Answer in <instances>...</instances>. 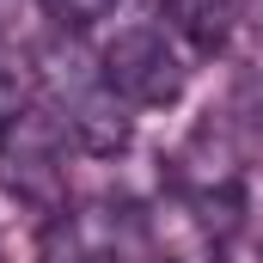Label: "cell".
Returning a JSON list of instances; mask_svg holds the SVG:
<instances>
[{
    "label": "cell",
    "instance_id": "obj_3",
    "mask_svg": "<svg viewBox=\"0 0 263 263\" xmlns=\"http://www.w3.org/2000/svg\"><path fill=\"white\" fill-rule=\"evenodd\" d=\"M135 104L104 80V86H92V92H80V104L67 110V135L86 147V153H98V159H110V153H123L135 141Z\"/></svg>",
    "mask_w": 263,
    "mask_h": 263
},
{
    "label": "cell",
    "instance_id": "obj_4",
    "mask_svg": "<svg viewBox=\"0 0 263 263\" xmlns=\"http://www.w3.org/2000/svg\"><path fill=\"white\" fill-rule=\"evenodd\" d=\"M233 18H239L233 0H165V31L190 37L196 49H220L227 31H233Z\"/></svg>",
    "mask_w": 263,
    "mask_h": 263
},
{
    "label": "cell",
    "instance_id": "obj_2",
    "mask_svg": "<svg viewBox=\"0 0 263 263\" xmlns=\"http://www.w3.org/2000/svg\"><path fill=\"white\" fill-rule=\"evenodd\" d=\"M0 178H6V190L25 202H37V208H55L62 196V165H55V129H43L31 110L12 123V129H0Z\"/></svg>",
    "mask_w": 263,
    "mask_h": 263
},
{
    "label": "cell",
    "instance_id": "obj_6",
    "mask_svg": "<svg viewBox=\"0 0 263 263\" xmlns=\"http://www.w3.org/2000/svg\"><path fill=\"white\" fill-rule=\"evenodd\" d=\"M43 6H49V12H55L62 25H73V31H86V25H98V18H104V12H110L117 0H43Z\"/></svg>",
    "mask_w": 263,
    "mask_h": 263
},
{
    "label": "cell",
    "instance_id": "obj_5",
    "mask_svg": "<svg viewBox=\"0 0 263 263\" xmlns=\"http://www.w3.org/2000/svg\"><path fill=\"white\" fill-rule=\"evenodd\" d=\"M25 98H31V67L12 43H0V129H12L25 117Z\"/></svg>",
    "mask_w": 263,
    "mask_h": 263
},
{
    "label": "cell",
    "instance_id": "obj_1",
    "mask_svg": "<svg viewBox=\"0 0 263 263\" xmlns=\"http://www.w3.org/2000/svg\"><path fill=\"white\" fill-rule=\"evenodd\" d=\"M104 80L129 104H178L190 86V67H184V49L172 43L165 25H129L104 49Z\"/></svg>",
    "mask_w": 263,
    "mask_h": 263
}]
</instances>
